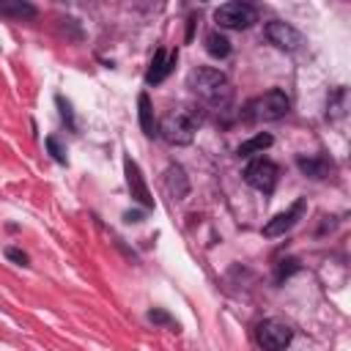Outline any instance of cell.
Returning <instances> with one entry per match:
<instances>
[{
  "label": "cell",
  "mask_w": 351,
  "mask_h": 351,
  "mask_svg": "<svg viewBox=\"0 0 351 351\" xmlns=\"http://www.w3.org/2000/svg\"><path fill=\"white\" fill-rule=\"evenodd\" d=\"M189 88L195 90V96L200 101H206L214 110H225L230 104V96H233L230 80L219 69H211V66H197L189 74Z\"/></svg>",
  "instance_id": "6da1fadb"
},
{
  "label": "cell",
  "mask_w": 351,
  "mask_h": 351,
  "mask_svg": "<svg viewBox=\"0 0 351 351\" xmlns=\"http://www.w3.org/2000/svg\"><path fill=\"white\" fill-rule=\"evenodd\" d=\"M200 123H203V115H200L197 107L178 104V107H173V110L165 112V118L159 123V134L170 145H189L195 140Z\"/></svg>",
  "instance_id": "7a4b0ae2"
},
{
  "label": "cell",
  "mask_w": 351,
  "mask_h": 351,
  "mask_svg": "<svg viewBox=\"0 0 351 351\" xmlns=\"http://www.w3.org/2000/svg\"><path fill=\"white\" fill-rule=\"evenodd\" d=\"M288 107H291V101L282 90H266L247 104L244 115L255 123H269V121H280L288 112Z\"/></svg>",
  "instance_id": "3957f363"
},
{
  "label": "cell",
  "mask_w": 351,
  "mask_h": 351,
  "mask_svg": "<svg viewBox=\"0 0 351 351\" xmlns=\"http://www.w3.org/2000/svg\"><path fill=\"white\" fill-rule=\"evenodd\" d=\"M255 340L263 351H285L293 340V329L285 324V321H277V318H266L258 324L255 329Z\"/></svg>",
  "instance_id": "277c9868"
},
{
  "label": "cell",
  "mask_w": 351,
  "mask_h": 351,
  "mask_svg": "<svg viewBox=\"0 0 351 351\" xmlns=\"http://www.w3.org/2000/svg\"><path fill=\"white\" fill-rule=\"evenodd\" d=\"M255 19H258L255 5L239 3V0L222 3V5L214 11V22H217L219 27H225V30H244V27H250Z\"/></svg>",
  "instance_id": "5b68a950"
},
{
  "label": "cell",
  "mask_w": 351,
  "mask_h": 351,
  "mask_svg": "<svg viewBox=\"0 0 351 351\" xmlns=\"http://www.w3.org/2000/svg\"><path fill=\"white\" fill-rule=\"evenodd\" d=\"M277 176H280L277 165H274L271 159H263V156L252 159V162L244 167V181H247L252 189L266 192V195H269V192L277 186Z\"/></svg>",
  "instance_id": "8992f818"
},
{
  "label": "cell",
  "mask_w": 351,
  "mask_h": 351,
  "mask_svg": "<svg viewBox=\"0 0 351 351\" xmlns=\"http://www.w3.org/2000/svg\"><path fill=\"white\" fill-rule=\"evenodd\" d=\"M266 38L277 47V49H285V52H293V49H299L302 47V33L293 27V25H288V22H280V19H274V22H269L266 25Z\"/></svg>",
  "instance_id": "52a82bcc"
},
{
  "label": "cell",
  "mask_w": 351,
  "mask_h": 351,
  "mask_svg": "<svg viewBox=\"0 0 351 351\" xmlns=\"http://www.w3.org/2000/svg\"><path fill=\"white\" fill-rule=\"evenodd\" d=\"M304 200H296L291 208H285L282 214H277L274 219H269L266 225H263V236L266 239H277V236H285L299 219H302V214H304Z\"/></svg>",
  "instance_id": "ba28073f"
},
{
  "label": "cell",
  "mask_w": 351,
  "mask_h": 351,
  "mask_svg": "<svg viewBox=\"0 0 351 351\" xmlns=\"http://www.w3.org/2000/svg\"><path fill=\"white\" fill-rule=\"evenodd\" d=\"M123 170H126V184H129V192H132V197L140 203V206H145V208H151L154 206V197H151V192H148V186H145V181H143V173H140V167L126 156L123 159Z\"/></svg>",
  "instance_id": "9c48e42d"
},
{
  "label": "cell",
  "mask_w": 351,
  "mask_h": 351,
  "mask_svg": "<svg viewBox=\"0 0 351 351\" xmlns=\"http://www.w3.org/2000/svg\"><path fill=\"white\" fill-rule=\"evenodd\" d=\"M176 52H167V49H156L154 52V60H151V66H148V74H145V82L148 85H159L170 71H173V66H176Z\"/></svg>",
  "instance_id": "30bf717a"
},
{
  "label": "cell",
  "mask_w": 351,
  "mask_h": 351,
  "mask_svg": "<svg viewBox=\"0 0 351 351\" xmlns=\"http://www.w3.org/2000/svg\"><path fill=\"white\" fill-rule=\"evenodd\" d=\"M165 189L170 192L173 200H181V197L186 195L189 184H186V176H184V170H181L178 165H170V167H167V173H165Z\"/></svg>",
  "instance_id": "8fae6325"
},
{
  "label": "cell",
  "mask_w": 351,
  "mask_h": 351,
  "mask_svg": "<svg viewBox=\"0 0 351 351\" xmlns=\"http://www.w3.org/2000/svg\"><path fill=\"white\" fill-rule=\"evenodd\" d=\"M0 14L14 16V19H33L36 16V5L22 3V0H0Z\"/></svg>",
  "instance_id": "7c38bea8"
},
{
  "label": "cell",
  "mask_w": 351,
  "mask_h": 351,
  "mask_svg": "<svg viewBox=\"0 0 351 351\" xmlns=\"http://www.w3.org/2000/svg\"><path fill=\"white\" fill-rule=\"evenodd\" d=\"M271 143H274V137H271L269 132H261V134H255V137H250V140H244V143L239 145V156L261 154V151H266Z\"/></svg>",
  "instance_id": "4fadbf2b"
},
{
  "label": "cell",
  "mask_w": 351,
  "mask_h": 351,
  "mask_svg": "<svg viewBox=\"0 0 351 351\" xmlns=\"http://www.w3.org/2000/svg\"><path fill=\"white\" fill-rule=\"evenodd\" d=\"M299 170L310 178H324L329 170V162L324 156H299Z\"/></svg>",
  "instance_id": "5bb4252c"
},
{
  "label": "cell",
  "mask_w": 351,
  "mask_h": 351,
  "mask_svg": "<svg viewBox=\"0 0 351 351\" xmlns=\"http://www.w3.org/2000/svg\"><path fill=\"white\" fill-rule=\"evenodd\" d=\"M206 52L211 55V58H228L230 55V41L222 36V33H208L206 36Z\"/></svg>",
  "instance_id": "9a60e30c"
},
{
  "label": "cell",
  "mask_w": 351,
  "mask_h": 351,
  "mask_svg": "<svg viewBox=\"0 0 351 351\" xmlns=\"http://www.w3.org/2000/svg\"><path fill=\"white\" fill-rule=\"evenodd\" d=\"M137 104H140V126H143V132H145L148 137H154V134H156V123H154V110H151L148 93H140Z\"/></svg>",
  "instance_id": "2e32d148"
},
{
  "label": "cell",
  "mask_w": 351,
  "mask_h": 351,
  "mask_svg": "<svg viewBox=\"0 0 351 351\" xmlns=\"http://www.w3.org/2000/svg\"><path fill=\"white\" fill-rule=\"evenodd\" d=\"M47 145H49V151H52V156H55L58 162H66V156H63V151H60V145L55 143V137H47Z\"/></svg>",
  "instance_id": "e0dca14e"
},
{
  "label": "cell",
  "mask_w": 351,
  "mask_h": 351,
  "mask_svg": "<svg viewBox=\"0 0 351 351\" xmlns=\"http://www.w3.org/2000/svg\"><path fill=\"white\" fill-rule=\"evenodd\" d=\"M5 255H8L11 261H16V263H27V258H25V252H19V250H5Z\"/></svg>",
  "instance_id": "ac0fdd59"
}]
</instances>
